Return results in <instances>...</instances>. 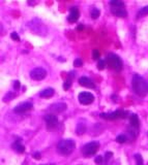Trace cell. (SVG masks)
I'll use <instances>...</instances> for the list:
<instances>
[{
  "mask_svg": "<svg viewBox=\"0 0 148 165\" xmlns=\"http://www.w3.org/2000/svg\"><path fill=\"white\" fill-rule=\"evenodd\" d=\"M132 86H133L134 92L139 95L140 97H145L148 93V84L141 75L134 74L132 80Z\"/></svg>",
  "mask_w": 148,
  "mask_h": 165,
  "instance_id": "obj_1",
  "label": "cell"
},
{
  "mask_svg": "<svg viewBox=\"0 0 148 165\" xmlns=\"http://www.w3.org/2000/svg\"><path fill=\"white\" fill-rule=\"evenodd\" d=\"M75 148H76V143L72 139H61L57 145V152H58L60 155H71V154L74 152Z\"/></svg>",
  "mask_w": 148,
  "mask_h": 165,
  "instance_id": "obj_2",
  "label": "cell"
},
{
  "mask_svg": "<svg viewBox=\"0 0 148 165\" xmlns=\"http://www.w3.org/2000/svg\"><path fill=\"white\" fill-rule=\"evenodd\" d=\"M109 4L111 6V12L113 15H115L118 18H126L128 12L125 10V5H124L122 1H120V0H112Z\"/></svg>",
  "mask_w": 148,
  "mask_h": 165,
  "instance_id": "obj_3",
  "label": "cell"
},
{
  "mask_svg": "<svg viewBox=\"0 0 148 165\" xmlns=\"http://www.w3.org/2000/svg\"><path fill=\"white\" fill-rule=\"evenodd\" d=\"M107 64L110 66L112 69L116 70V71H120L122 69V61L119 58L116 54L110 53L107 56Z\"/></svg>",
  "mask_w": 148,
  "mask_h": 165,
  "instance_id": "obj_4",
  "label": "cell"
},
{
  "mask_svg": "<svg viewBox=\"0 0 148 165\" xmlns=\"http://www.w3.org/2000/svg\"><path fill=\"white\" fill-rule=\"evenodd\" d=\"M98 148H100V143H98L97 141H91V143H88L83 146L82 153L84 156L94 155L98 151Z\"/></svg>",
  "mask_w": 148,
  "mask_h": 165,
  "instance_id": "obj_5",
  "label": "cell"
},
{
  "mask_svg": "<svg viewBox=\"0 0 148 165\" xmlns=\"http://www.w3.org/2000/svg\"><path fill=\"white\" fill-rule=\"evenodd\" d=\"M47 77V71L41 67H35L30 71V77L34 81H41Z\"/></svg>",
  "mask_w": 148,
  "mask_h": 165,
  "instance_id": "obj_6",
  "label": "cell"
},
{
  "mask_svg": "<svg viewBox=\"0 0 148 165\" xmlns=\"http://www.w3.org/2000/svg\"><path fill=\"white\" fill-rule=\"evenodd\" d=\"M78 99H79V101L81 104L88 105V104H90L93 102V100H94V96H93L90 92H82L79 94Z\"/></svg>",
  "mask_w": 148,
  "mask_h": 165,
  "instance_id": "obj_7",
  "label": "cell"
},
{
  "mask_svg": "<svg viewBox=\"0 0 148 165\" xmlns=\"http://www.w3.org/2000/svg\"><path fill=\"white\" fill-rule=\"evenodd\" d=\"M128 116V112L124 111H116L114 112H110V114H102L100 117L103 119H107V120H115L119 119V118H125Z\"/></svg>",
  "mask_w": 148,
  "mask_h": 165,
  "instance_id": "obj_8",
  "label": "cell"
},
{
  "mask_svg": "<svg viewBox=\"0 0 148 165\" xmlns=\"http://www.w3.org/2000/svg\"><path fill=\"white\" fill-rule=\"evenodd\" d=\"M32 107H33V105H32L31 102H28V101L21 102V103H19L14 108V112H16V114H23V112L31 111Z\"/></svg>",
  "mask_w": 148,
  "mask_h": 165,
  "instance_id": "obj_9",
  "label": "cell"
},
{
  "mask_svg": "<svg viewBox=\"0 0 148 165\" xmlns=\"http://www.w3.org/2000/svg\"><path fill=\"white\" fill-rule=\"evenodd\" d=\"M66 108H67V105L64 102H57V103L52 104L50 108H49V111H50L52 114L55 115V114H60V112H64Z\"/></svg>",
  "mask_w": 148,
  "mask_h": 165,
  "instance_id": "obj_10",
  "label": "cell"
},
{
  "mask_svg": "<svg viewBox=\"0 0 148 165\" xmlns=\"http://www.w3.org/2000/svg\"><path fill=\"white\" fill-rule=\"evenodd\" d=\"M45 121L48 128H55L58 125V119L54 114H48L45 116Z\"/></svg>",
  "mask_w": 148,
  "mask_h": 165,
  "instance_id": "obj_11",
  "label": "cell"
},
{
  "mask_svg": "<svg viewBox=\"0 0 148 165\" xmlns=\"http://www.w3.org/2000/svg\"><path fill=\"white\" fill-rule=\"evenodd\" d=\"M79 15H80V12H79L78 7H76V6L72 7V9H69V18H67V21L71 23L77 22L78 19H79Z\"/></svg>",
  "mask_w": 148,
  "mask_h": 165,
  "instance_id": "obj_12",
  "label": "cell"
},
{
  "mask_svg": "<svg viewBox=\"0 0 148 165\" xmlns=\"http://www.w3.org/2000/svg\"><path fill=\"white\" fill-rule=\"evenodd\" d=\"M79 84L81 86H83V87H85V88H89V89H94L95 88L94 83H93L92 81L87 77H80L79 78Z\"/></svg>",
  "mask_w": 148,
  "mask_h": 165,
  "instance_id": "obj_13",
  "label": "cell"
},
{
  "mask_svg": "<svg viewBox=\"0 0 148 165\" xmlns=\"http://www.w3.org/2000/svg\"><path fill=\"white\" fill-rule=\"evenodd\" d=\"M85 131H86V124H85V121L84 120H80V121L78 122V125L76 128V133L78 135H82L84 134Z\"/></svg>",
  "mask_w": 148,
  "mask_h": 165,
  "instance_id": "obj_14",
  "label": "cell"
},
{
  "mask_svg": "<svg viewBox=\"0 0 148 165\" xmlns=\"http://www.w3.org/2000/svg\"><path fill=\"white\" fill-rule=\"evenodd\" d=\"M12 148L15 149V151H17L18 153L20 154H23L25 152V146L21 143V139H17L12 143Z\"/></svg>",
  "mask_w": 148,
  "mask_h": 165,
  "instance_id": "obj_15",
  "label": "cell"
},
{
  "mask_svg": "<svg viewBox=\"0 0 148 165\" xmlns=\"http://www.w3.org/2000/svg\"><path fill=\"white\" fill-rule=\"evenodd\" d=\"M53 95H54V89H52V88H47V89L43 90V91H41V92L40 93L41 97H44V98L52 97Z\"/></svg>",
  "mask_w": 148,
  "mask_h": 165,
  "instance_id": "obj_16",
  "label": "cell"
},
{
  "mask_svg": "<svg viewBox=\"0 0 148 165\" xmlns=\"http://www.w3.org/2000/svg\"><path fill=\"white\" fill-rule=\"evenodd\" d=\"M129 122L133 127H138L139 126V118L137 115H132L129 118Z\"/></svg>",
  "mask_w": 148,
  "mask_h": 165,
  "instance_id": "obj_17",
  "label": "cell"
},
{
  "mask_svg": "<svg viewBox=\"0 0 148 165\" xmlns=\"http://www.w3.org/2000/svg\"><path fill=\"white\" fill-rule=\"evenodd\" d=\"M100 9H97V7H93L91 9V12H90V15H91L92 19H97V18L100 17Z\"/></svg>",
  "mask_w": 148,
  "mask_h": 165,
  "instance_id": "obj_18",
  "label": "cell"
},
{
  "mask_svg": "<svg viewBox=\"0 0 148 165\" xmlns=\"http://www.w3.org/2000/svg\"><path fill=\"white\" fill-rule=\"evenodd\" d=\"M135 161H136V165H144L143 158L140 154H136L135 155Z\"/></svg>",
  "mask_w": 148,
  "mask_h": 165,
  "instance_id": "obj_19",
  "label": "cell"
},
{
  "mask_svg": "<svg viewBox=\"0 0 148 165\" xmlns=\"http://www.w3.org/2000/svg\"><path fill=\"white\" fill-rule=\"evenodd\" d=\"M148 15V5L147 6H144V7H142L141 9L138 12V17H144V15Z\"/></svg>",
  "mask_w": 148,
  "mask_h": 165,
  "instance_id": "obj_20",
  "label": "cell"
},
{
  "mask_svg": "<svg viewBox=\"0 0 148 165\" xmlns=\"http://www.w3.org/2000/svg\"><path fill=\"white\" fill-rule=\"evenodd\" d=\"M105 67H106V61H105V60H103V59L98 60V62H97V68H98V69L103 70V69H105Z\"/></svg>",
  "mask_w": 148,
  "mask_h": 165,
  "instance_id": "obj_21",
  "label": "cell"
},
{
  "mask_svg": "<svg viewBox=\"0 0 148 165\" xmlns=\"http://www.w3.org/2000/svg\"><path fill=\"white\" fill-rule=\"evenodd\" d=\"M126 140H128V138H126V136L123 135V134L118 135L117 138H116V141H117V143H125Z\"/></svg>",
  "mask_w": 148,
  "mask_h": 165,
  "instance_id": "obj_22",
  "label": "cell"
},
{
  "mask_svg": "<svg viewBox=\"0 0 148 165\" xmlns=\"http://www.w3.org/2000/svg\"><path fill=\"white\" fill-rule=\"evenodd\" d=\"M100 52H98V50H93L92 51V58L94 59V60H100Z\"/></svg>",
  "mask_w": 148,
  "mask_h": 165,
  "instance_id": "obj_23",
  "label": "cell"
},
{
  "mask_svg": "<svg viewBox=\"0 0 148 165\" xmlns=\"http://www.w3.org/2000/svg\"><path fill=\"white\" fill-rule=\"evenodd\" d=\"M113 157V154L111 153V152H107L105 155V158H104V161H105V163H109V160H110L111 158Z\"/></svg>",
  "mask_w": 148,
  "mask_h": 165,
  "instance_id": "obj_24",
  "label": "cell"
},
{
  "mask_svg": "<svg viewBox=\"0 0 148 165\" xmlns=\"http://www.w3.org/2000/svg\"><path fill=\"white\" fill-rule=\"evenodd\" d=\"M72 86V80H69V78H67V80L64 82L63 84V88H64V90H69V87Z\"/></svg>",
  "mask_w": 148,
  "mask_h": 165,
  "instance_id": "obj_25",
  "label": "cell"
},
{
  "mask_svg": "<svg viewBox=\"0 0 148 165\" xmlns=\"http://www.w3.org/2000/svg\"><path fill=\"white\" fill-rule=\"evenodd\" d=\"M83 65V61L80 58H77L76 60L74 61V66L75 67H81Z\"/></svg>",
  "mask_w": 148,
  "mask_h": 165,
  "instance_id": "obj_26",
  "label": "cell"
},
{
  "mask_svg": "<svg viewBox=\"0 0 148 165\" xmlns=\"http://www.w3.org/2000/svg\"><path fill=\"white\" fill-rule=\"evenodd\" d=\"M95 163L98 164V165H100L104 162V157L103 156H97V157H95Z\"/></svg>",
  "mask_w": 148,
  "mask_h": 165,
  "instance_id": "obj_27",
  "label": "cell"
},
{
  "mask_svg": "<svg viewBox=\"0 0 148 165\" xmlns=\"http://www.w3.org/2000/svg\"><path fill=\"white\" fill-rule=\"evenodd\" d=\"M15 94H12V92H9V94H7L6 96H4L3 97V101H7V100H9V98H12V97H15Z\"/></svg>",
  "mask_w": 148,
  "mask_h": 165,
  "instance_id": "obj_28",
  "label": "cell"
},
{
  "mask_svg": "<svg viewBox=\"0 0 148 165\" xmlns=\"http://www.w3.org/2000/svg\"><path fill=\"white\" fill-rule=\"evenodd\" d=\"M10 37H12L14 40L16 41H19L20 40V38H19V36H18V34L16 33V32H12V34H10Z\"/></svg>",
  "mask_w": 148,
  "mask_h": 165,
  "instance_id": "obj_29",
  "label": "cell"
},
{
  "mask_svg": "<svg viewBox=\"0 0 148 165\" xmlns=\"http://www.w3.org/2000/svg\"><path fill=\"white\" fill-rule=\"evenodd\" d=\"M14 89L15 90H19L20 89V82L19 81H16V82H14Z\"/></svg>",
  "mask_w": 148,
  "mask_h": 165,
  "instance_id": "obj_30",
  "label": "cell"
},
{
  "mask_svg": "<svg viewBox=\"0 0 148 165\" xmlns=\"http://www.w3.org/2000/svg\"><path fill=\"white\" fill-rule=\"evenodd\" d=\"M33 158L40 160V159H41V154L38 153V152H37V153H34V154H33Z\"/></svg>",
  "mask_w": 148,
  "mask_h": 165,
  "instance_id": "obj_31",
  "label": "cell"
},
{
  "mask_svg": "<svg viewBox=\"0 0 148 165\" xmlns=\"http://www.w3.org/2000/svg\"><path fill=\"white\" fill-rule=\"evenodd\" d=\"M82 29H83V25H82V24H80V25L77 27V30H82Z\"/></svg>",
  "mask_w": 148,
  "mask_h": 165,
  "instance_id": "obj_32",
  "label": "cell"
},
{
  "mask_svg": "<svg viewBox=\"0 0 148 165\" xmlns=\"http://www.w3.org/2000/svg\"><path fill=\"white\" fill-rule=\"evenodd\" d=\"M43 165H55V164H43Z\"/></svg>",
  "mask_w": 148,
  "mask_h": 165,
  "instance_id": "obj_33",
  "label": "cell"
}]
</instances>
